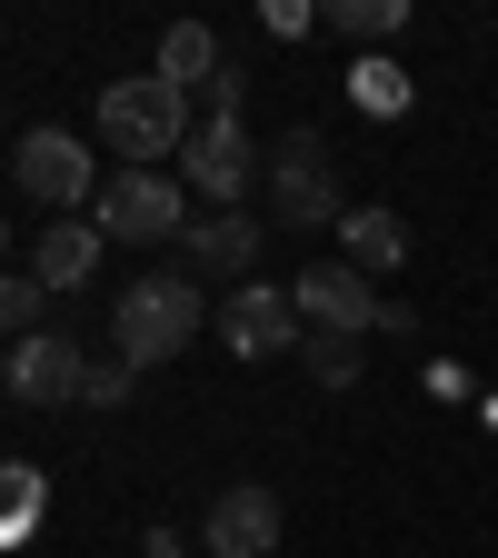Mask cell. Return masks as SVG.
<instances>
[{
    "instance_id": "obj_6",
    "label": "cell",
    "mask_w": 498,
    "mask_h": 558,
    "mask_svg": "<svg viewBox=\"0 0 498 558\" xmlns=\"http://www.w3.org/2000/svg\"><path fill=\"white\" fill-rule=\"evenodd\" d=\"M81 379H90L81 339H60V329L11 339V399H21V409H70V399H81Z\"/></svg>"
},
{
    "instance_id": "obj_9",
    "label": "cell",
    "mask_w": 498,
    "mask_h": 558,
    "mask_svg": "<svg viewBox=\"0 0 498 558\" xmlns=\"http://www.w3.org/2000/svg\"><path fill=\"white\" fill-rule=\"evenodd\" d=\"M199 538H209V558H269L279 548V488H259V478L220 488L209 519H199Z\"/></svg>"
},
{
    "instance_id": "obj_11",
    "label": "cell",
    "mask_w": 498,
    "mask_h": 558,
    "mask_svg": "<svg viewBox=\"0 0 498 558\" xmlns=\"http://www.w3.org/2000/svg\"><path fill=\"white\" fill-rule=\"evenodd\" d=\"M31 279L40 290H90L100 279V220H50L31 250Z\"/></svg>"
},
{
    "instance_id": "obj_2",
    "label": "cell",
    "mask_w": 498,
    "mask_h": 558,
    "mask_svg": "<svg viewBox=\"0 0 498 558\" xmlns=\"http://www.w3.org/2000/svg\"><path fill=\"white\" fill-rule=\"evenodd\" d=\"M100 130L120 160H160V150H190V90H170L160 70H139V81H110L100 90Z\"/></svg>"
},
{
    "instance_id": "obj_18",
    "label": "cell",
    "mask_w": 498,
    "mask_h": 558,
    "mask_svg": "<svg viewBox=\"0 0 498 558\" xmlns=\"http://www.w3.org/2000/svg\"><path fill=\"white\" fill-rule=\"evenodd\" d=\"M40 509H50V478L40 469H0V538L40 529Z\"/></svg>"
},
{
    "instance_id": "obj_8",
    "label": "cell",
    "mask_w": 498,
    "mask_h": 558,
    "mask_svg": "<svg viewBox=\"0 0 498 558\" xmlns=\"http://www.w3.org/2000/svg\"><path fill=\"white\" fill-rule=\"evenodd\" d=\"M11 170H21V190H31V199H50V209H81V199H100L90 150H81L70 130H31L21 150H11Z\"/></svg>"
},
{
    "instance_id": "obj_21",
    "label": "cell",
    "mask_w": 498,
    "mask_h": 558,
    "mask_svg": "<svg viewBox=\"0 0 498 558\" xmlns=\"http://www.w3.org/2000/svg\"><path fill=\"white\" fill-rule=\"evenodd\" d=\"M0 240H11V230H0Z\"/></svg>"
},
{
    "instance_id": "obj_1",
    "label": "cell",
    "mask_w": 498,
    "mask_h": 558,
    "mask_svg": "<svg viewBox=\"0 0 498 558\" xmlns=\"http://www.w3.org/2000/svg\"><path fill=\"white\" fill-rule=\"evenodd\" d=\"M199 279L190 269H150V279H130L120 290V310H110V339H120V360L130 369H160V360H180V349L199 339Z\"/></svg>"
},
{
    "instance_id": "obj_10",
    "label": "cell",
    "mask_w": 498,
    "mask_h": 558,
    "mask_svg": "<svg viewBox=\"0 0 498 558\" xmlns=\"http://www.w3.org/2000/svg\"><path fill=\"white\" fill-rule=\"evenodd\" d=\"M220 339L240 349V360H279V349H300V310L269 290V279H250V290H230L220 310Z\"/></svg>"
},
{
    "instance_id": "obj_15",
    "label": "cell",
    "mask_w": 498,
    "mask_h": 558,
    "mask_svg": "<svg viewBox=\"0 0 498 558\" xmlns=\"http://www.w3.org/2000/svg\"><path fill=\"white\" fill-rule=\"evenodd\" d=\"M300 369L319 389H360V339L349 329H300Z\"/></svg>"
},
{
    "instance_id": "obj_14",
    "label": "cell",
    "mask_w": 498,
    "mask_h": 558,
    "mask_svg": "<svg viewBox=\"0 0 498 558\" xmlns=\"http://www.w3.org/2000/svg\"><path fill=\"white\" fill-rule=\"evenodd\" d=\"M220 70H230V60H220V31H209V21H170V31H160V81H170V90L220 81Z\"/></svg>"
},
{
    "instance_id": "obj_16",
    "label": "cell",
    "mask_w": 498,
    "mask_h": 558,
    "mask_svg": "<svg viewBox=\"0 0 498 558\" xmlns=\"http://www.w3.org/2000/svg\"><path fill=\"white\" fill-rule=\"evenodd\" d=\"M349 100L379 110V120H399V110H409V70L379 60V50H360V60H349Z\"/></svg>"
},
{
    "instance_id": "obj_12",
    "label": "cell",
    "mask_w": 498,
    "mask_h": 558,
    "mask_svg": "<svg viewBox=\"0 0 498 558\" xmlns=\"http://www.w3.org/2000/svg\"><path fill=\"white\" fill-rule=\"evenodd\" d=\"M190 250V279H240V290H250V259H259V230L240 220V209H209V220L180 240Z\"/></svg>"
},
{
    "instance_id": "obj_13",
    "label": "cell",
    "mask_w": 498,
    "mask_h": 558,
    "mask_svg": "<svg viewBox=\"0 0 498 558\" xmlns=\"http://www.w3.org/2000/svg\"><path fill=\"white\" fill-rule=\"evenodd\" d=\"M339 259L360 269V279L399 269L409 259V220H399V209H339Z\"/></svg>"
},
{
    "instance_id": "obj_7",
    "label": "cell",
    "mask_w": 498,
    "mask_h": 558,
    "mask_svg": "<svg viewBox=\"0 0 498 558\" xmlns=\"http://www.w3.org/2000/svg\"><path fill=\"white\" fill-rule=\"evenodd\" d=\"M180 180H190L199 199H220V209H230V199L259 180L250 130H240V120H199V130H190V150H180Z\"/></svg>"
},
{
    "instance_id": "obj_4",
    "label": "cell",
    "mask_w": 498,
    "mask_h": 558,
    "mask_svg": "<svg viewBox=\"0 0 498 558\" xmlns=\"http://www.w3.org/2000/svg\"><path fill=\"white\" fill-rule=\"evenodd\" d=\"M269 199H279V220H290V230L339 220V170H329V140H319V130H290V140H279V160H269Z\"/></svg>"
},
{
    "instance_id": "obj_20",
    "label": "cell",
    "mask_w": 498,
    "mask_h": 558,
    "mask_svg": "<svg viewBox=\"0 0 498 558\" xmlns=\"http://www.w3.org/2000/svg\"><path fill=\"white\" fill-rule=\"evenodd\" d=\"M130 399V360H100L90 379H81V409H120Z\"/></svg>"
},
{
    "instance_id": "obj_19",
    "label": "cell",
    "mask_w": 498,
    "mask_h": 558,
    "mask_svg": "<svg viewBox=\"0 0 498 558\" xmlns=\"http://www.w3.org/2000/svg\"><path fill=\"white\" fill-rule=\"evenodd\" d=\"M0 329H11V339L40 329V279L31 269H0Z\"/></svg>"
},
{
    "instance_id": "obj_17",
    "label": "cell",
    "mask_w": 498,
    "mask_h": 558,
    "mask_svg": "<svg viewBox=\"0 0 498 558\" xmlns=\"http://www.w3.org/2000/svg\"><path fill=\"white\" fill-rule=\"evenodd\" d=\"M339 40H389L399 21H409V0H329V11H319Z\"/></svg>"
},
{
    "instance_id": "obj_5",
    "label": "cell",
    "mask_w": 498,
    "mask_h": 558,
    "mask_svg": "<svg viewBox=\"0 0 498 558\" xmlns=\"http://www.w3.org/2000/svg\"><path fill=\"white\" fill-rule=\"evenodd\" d=\"M290 310H300L309 329H349V339H360V329H379L389 300H369V279L349 269V259H309V269L290 279Z\"/></svg>"
},
{
    "instance_id": "obj_3",
    "label": "cell",
    "mask_w": 498,
    "mask_h": 558,
    "mask_svg": "<svg viewBox=\"0 0 498 558\" xmlns=\"http://www.w3.org/2000/svg\"><path fill=\"white\" fill-rule=\"evenodd\" d=\"M90 220H100V240H180L190 230V190L170 170H120V180H100Z\"/></svg>"
}]
</instances>
